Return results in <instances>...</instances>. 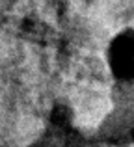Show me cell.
<instances>
[{
	"label": "cell",
	"instance_id": "1",
	"mask_svg": "<svg viewBox=\"0 0 134 147\" xmlns=\"http://www.w3.org/2000/svg\"><path fill=\"white\" fill-rule=\"evenodd\" d=\"M106 65L117 82L134 86V26L123 28L106 47Z\"/></svg>",
	"mask_w": 134,
	"mask_h": 147
}]
</instances>
